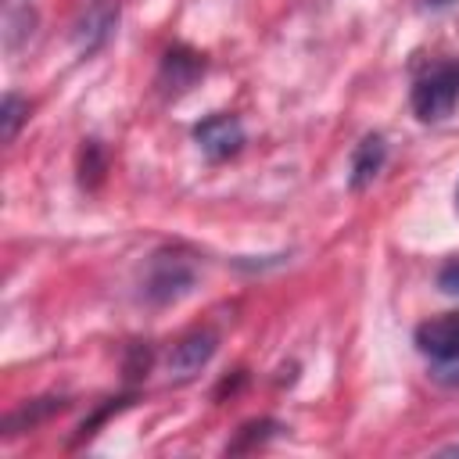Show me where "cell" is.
Segmentation results:
<instances>
[{
  "instance_id": "9",
  "label": "cell",
  "mask_w": 459,
  "mask_h": 459,
  "mask_svg": "<svg viewBox=\"0 0 459 459\" xmlns=\"http://www.w3.org/2000/svg\"><path fill=\"white\" fill-rule=\"evenodd\" d=\"M25 118H29V100H22L18 93H7L4 104H0V136H4V143H11L18 136Z\"/></svg>"
},
{
  "instance_id": "1",
  "label": "cell",
  "mask_w": 459,
  "mask_h": 459,
  "mask_svg": "<svg viewBox=\"0 0 459 459\" xmlns=\"http://www.w3.org/2000/svg\"><path fill=\"white\" fill-rule=\"evenodd\" d=\"M459 104V61L434 65L412 86V111L423 122H441Z\"/></svg>"
},
{
  "instance_id": "13",
  "label": "cell",
  "mask_w": 459,
  "mask_h": 459,
  "mask_svg": "<svg viewBox=\"0 0 459 459\" xmlns=\"http://www.w3.org/2000/svg\"><path fill=\"white\" fill-rule=\"evenodd\" d=\"M437 455H459V445H448V448H441Z\"/></svg>"
},
{
  "instance_id": "5",
  "label": "cell",
  "mask_w": 459,
  "mask_h": 459,
  "mask_svg": "<svg viewBox=\"0 0 459 459\" xmlns=\"http://www.w3.org/2000/svg\"><path fill=\"white\" fill-rule=\"evenodd\" d=\"M215 344H219V341H215L212 330H194V333H186L183 341H176V348H172V355H169V377L190 380L194 373H201V369L212 362Z\"/></svg>"
},
{
  "instance_id": "15",
  "label": "cell",
  "mask_w": 459,
  "mask_h": 459,
  "mask_svg": "<svg viewBox=\"0 0 459 459\" xmlns=\"http://www.w3.org/2000/svg\"><path fill=\"white\" fill-rule=\"evenodd\" d=\"M455 204H459V194H455Z\"/></svg>"
},
{
  "instance_id": "3",
  "label": "cell",
  "mask_w": 459,
  "mask_h": 459,
  "mask_svg": "<svg viewBox=\"0 0 459 459\" xmlns=\"http://www.w3.org/2000/svg\"><path fill=\"white\" fill-rule=\"evenodd\" d=\"M194 140L212 161H222L244 147V126L233 115H208L204 122L194 126Z\"/></svg>"
},
{
  "instance_id": "2",
  "label": "cell",
  "mask_w": 459,
  "mask_h": 459,
  "mask_svg": "<svg viewBox=\"0 0 459 459\" xmlns=\"http://www.w3.org/2000/svg\"><path fill=\"white\" fill-rule=\"evenodd\" d=\"M194 283V265L179 255H158L151 262V273H147V298L154 305H169L176 298H183Z\"/></svg>"
},
{
  "instance_id": "6",
  "label": "cell",
  "mask_w": 459,
  "mask_h": 459,
  "mask_svg": "<svg viewBox=\"0 0 459 459\" xmlns=\"http://www.w3.org/2000/svg\"><path fill=\"white\" fill-rule=\"evenodd\" d=\"M384 161H387V140H384L380 133H366V136L355 143V151H351L348 186H351L355 194H359V190H366V186L380 176Z\"/></svg>"
},
{
  "instance_id": "7",
  "label": "cell",
  "mask_w": 459,
  "mask_h": 459,
  "mask_svg": "<svg viewBox=\"0 0 459 459\" xmlns=\"http://www.w3.org/2000/svg\"><path fill=\"white\" fill-rule=\"evenodd\" d=\"M201 72H204V57H197L194 50L176 47V50H169V54H165L158 82H161V90H165V93H183V90H190V86H194V79H197Z\"/></svg>"
},
{
  "instance_id": "8",
  "label": "cell",
  "mask_w": 459,
  "mask_h": 459,
  "mask_svg": "<svg viewBox=\"0 0 459 459\" xmlns=\"http://www.w3.org/2000/svg\"><path fill=\"white\" fill-rule=\"evenodd\" d=\"M65 409V402L61 398H43V402H29L25 409H18V412H11L7 416V423H4V430L7 434H18V430H29V427H36L43 416H50V412H61Z\"/></svg>"
},
{
  "instance_id": "12",
  "label": "cell",
  "mask_w": 459,
  "mask_h": 459,
  "mask_svg": "<svg viewBox=\"0 0 459 459\" xmlns=\"http://www.w3.org/2000/svg\"><path fill=\"white\" fill-rule=\"evenodd\" d=\"M437 377L448 380V384H459V362H441V373Z\"/></svg>"
},
{
  "instance_id": "14",
  "label": "cell",
  "mask_w": 459,
  "mask_h": 459,
  "mask_svg": "<svg viewBox=\"0 0 459 459\" xmlns=\"http://www.w3.org/2000/svg\"><path fill=\"white\" fill-rule=\"evenodd\" d=\"M423 4H427V7H448L452 0H423Z\"/></svg>"
},
{
  "instance_id": "11",
  "label": "cell",
  "mask_w": 459,
  "mask_h": 459,
  "mask_svg": "<svg viewBox=\"0 0 459 459\" xmlns=\"http://www.w3.org/2000/svg\"><path fill=\"white\" fill-rule=\"evenodd\" d=\"M437 287L445 294H459V262H448L441 273H437Z\"/></svg>"
},
{
  "instance_id": "10",
  "label": "cell",
  "mask_w": 459,
  "mask_h": 459,
  "mask_svg": "<svg viewBox=\"0 0 459 459\" xmlns=\"http://www.w3.org/2000/svg\"><path fill=\"white\" fill-rule=\"evenodd\" d=\"M276 430H280L276 420H255V423H244L240 434H237V441L230 445V452H247V448H255V445H265Z\"/></svg>"
},
{
  "instance_id": "4",
  "label": "cell",
  "mask_w": 459,
  "mask_h": 459,
  "mask_svg": "<svg viewBox=\"0 0 459 459\" xmlns=\"http://www.w3.org/2000/svg\"><path fill=\"white\" fill-rule=\"evenodd\" d=\"M416 348L434 362H459V312L434 316L416 326Z\"/></svg>"
}]
</instances>
